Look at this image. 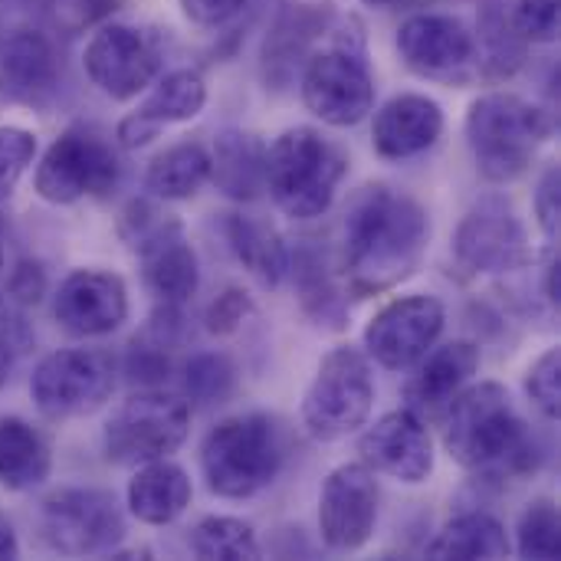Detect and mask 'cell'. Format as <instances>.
Listing matches in <instances>:
<instances>
[{
	"label": "cell",
	"mask_w": 561,
	"mask_h": 561,
	"mask_svg": "<svg viewBox=\"0 0 561 561\" xmlns=\"http://www.w3.org/2000/svg\"><path fill=\"white\" fill-rule=\"evenodd\" d=\"M0 273H3V227H0Z\"/></svg>",
	"instance_id": "7dc6e473"
},
{
	"label": "cell",
	"mask_w": 561,
	"mask_h": 561,
	"mask_svg": "<svg viewBox=\"0 0 561 561\" xmlns=\"http://www.w3.org/2000/svg\"><path fill=\"white\" fill-rule=\"evenodd\" d=\"M53 319L76 339H102L118 332L128 319L125 279L92 266L72 270L53 296Z\"/></svg>",
	"instance_id": "d6986e66"
},
{
	"label": "cell",
	"mask_w": 561,
	"mask_h": 561,
	"mask_svg": "<svg viewBox=\"0 0 561 561\" xmlns=\"http://www.w3.org/2000/svg\"><path fill=\"white\" fill-rule=\"evenodd\" d=\"M463 128L477 171L493 184H510L526 174L552 122L546 108L516 92H486L470 102Z\"/></svg>",
	"instance_id": "277c9868"
},
{
	"label": "cell",
	"mask_w": 561,
	"mask_h": 561,
	"mask_svg": "<svg viewBox=\"0 0 561 561\" xmlns=\"http://www.w3.org/2000/svg\"><path fill=\"white\" fill-rule=\"evenodd\" d=\"M378 480L365 463L335 467L319 493V536L332 552H358L378 526Z\"/></svg>",
	"instance_id": "2e32d148"
},
{
	"label": "cell",
	"mask_w": 561,
	"mask_h": 561,
	"mask_svg": "<svg viewBox=\"0 0 561 561\" xmlns=\"http://www.w3.org/2000/svg\"><path fill=\"white\" fill-rule=\"evenodd\" d=\"M122 178L112 141L92 125H69L39 158L33 191L39 201L66 207L85 197H105Z\"/></svg>",
	"instance_id": "ba28073f"
},
{
	"label": "cell",
	"mask_w": 561,
	"mask_h": 561,
	"mask_svg": "<svg viewBox=\"0 0 561 561\" xmlns=\"http://www.w3.org/2000/svg\"><path fill=\"white\" fill-rule=\"evenodd\" d=\"M404 66L424 79H460L477 59V33L454 13H414L394 39Z\"/></svg>",
	"instance_id": "e0dca14e"
},
{
	"label": "cell",
	"mask_w": 561,
	"mask_h": 561,
	"mask_svg": "<svg viewBox=\"0 0 561 561\" xmlns=\"http://www.w3.org/2000/svg\"><path fill=\"white\" fill-rule=\"evenodd\" d=\"M444 135V108L421 92H401L388 99L371 122V145L385 161H408L437 145Z\"/></svg>",
	"instance_id": "7402d4cb"
},
{
	"label": "cell",
	"mask_w": 561,
	"mask_h": 561,
	"mask_svg": "<svg viewBox=\"0 0 561 561\" xmlns=\"http://www.w3.org/2000/svg\"><path fill=\"white\" fill-rule=\"evenodd\" d=\"M526 391L533 398V404L549 417L559 421L561 414V352L549 348L546 355H539L526 375Z\"/></svg>",
	"instance_id": "74e56055"
},
{
	"label": "cell",
	"mask_w": 561,
	"mask_h": 561,
	"mask_svg": "<svg viewBox=\"0 0 561 561\" xmlns=\"http://www.w3.org/2000/svg\"><path fill=\"white\" fill-rule=\"evenodd\" d=\"M43 542L66 559L112 556L125 539V516L112 493L92 486H66L39 506Z\"/></svg>",
	"instance_id": "8fae6325"
},
{
	"label": "cell",
	"mask_w": 561,
	"mask_h": 561,
	"mask_svg": "<svg viewBox=\"0 0 561 561\" xmlns=\"http://www.w3.org/2000/svg\"><path fill=\"white\" fill-rule=\"evenodd\" d=\"M122 237L141 263L145 286L161 306L181 309L197 296L201 266L197 253L184 237V227L171 217H161L148 204H131L122 217Z\"/></svg>",
	"instance_id": "9c48e42d"
},
{
	"label": "cell",
	"mask_w": 561,
	"mask_h": 561,
	"mask_svg": "<svg viewBox=\"0 0 561 561\" xmlns=\"http://www.w3.org/2000/svg\"><path fill=\"white\" fill-rule=\"evenodd\" d=\"M516 552L536 561L561 559V519L552 500H536L526 506L516 526Z\"/></svg>",
	"instance_id": "836d02e7"
},
{
	"label": "cell",
	"mask_w": 561,
	"mask_h": 561,
	"mask_svg": "<svg viewBox=\"0 0 561 561\" xmlns=\"http://www.w3.org/2000/svg\"><path fill=\"white\" fill-rule=\"evenodd\" d=\"M559 256L552 253V260H549V266H546V299L552 302V306H559L561 299V273H559Z\"/></svg>",
	"instance_id": "f6af8a7d"
},
{
	"label": "cell",
	"mask_w": 561,
	"mask_h": 561,
	"mask_svg": "<svg viewBox=\"0 0 561 561\" xmlns=\"http://www.w3.org/2000/svg\"><path fill=\"white\" fill-rule=\"evenodd\" d=\"M207 105V82L201 72L194 69H174L168 76L158 79V85L151 89V95L118 122V145L122 148H141L151 138H158V131L164 125H181L191 122L204 112Z\"/></svg>",
	"instance_id": "44dd1931"
},
{
	"label": "cell",
	"mask_w": 561,
	"mask_h": 561,
	"mask_svg": "<svg viewBox=\"0 0 561 561\" xmlns=\"http://www.w3.org/2000/svg\"><path fill=\"white\" fill-rule=\"evenodd\" d=\"M447 309L437 296H398L365 325V352L388 371L414 368L444 335Z\"/></svg>",
	"instance_id": "5bb4252c"
},
{
	"label": "cell",
	"mask_w": 561,
	"mask_h": 561,
	"mask_svg": "<svg viewBox=\"0 0 561 561\" xmlns=\"http://www.w3.org/2000/svg\"><path fill=\"white\" fill-rule=\"evenodd\" d=\"M371 408H375V378H371L368 355L352 345L332 348L319 362L316 378L302 398V424L309 437L322 444L345 440L348 434L368 424Z\"/></svg>",
	"instance_id": "8992f818"
},
{
	"label": "cell",
	"mask_w": 561,
	"mask_h": 561,
	"mask_svg": "<svg viewBox=\"0 0 561 561\" xmlns=\"http://www.w3.org/2000/svg\"><path fill=\"white\" fill-rule=\"evenodd\" d=\"M210 181V151L201 141L164 148L145 171V187L158 201H187Z\"/></svg>",
	"instance_id": "f1b7e54d"
},
{
	"label": "cell",
	"mask_w": 561,
	"mask_h": 561,
	"mask_svg": "<svg viewBox=\"0 0 561 561\" xmlns=\"http://www.w3.org/2000/svg\"><path fill=\"white\" fill-rule=\"evenodd\" d=\"M53 473V454L46 437L23 417H0V486L10 493H30Z\"/></svg>",
	"instance_id": "484cf974"
},
{
	"label": "cell",
	"mask_w": 561,
	"mask_h": 561,
	"mask_svg": "<svg viewBox=\"0 0 561 561\" xmlns=\"http://www.w3.org/2000/svg\"><path fill=\"white\" fill-rule=\"evenodd\" d=\"M36 135L20 125H0V204L13 197L20 178L36 161Z\"/></svg>",
	"instance_id": "d590c367"
},
{
	"label": "cell",
	"mask_w": 561,
	"mask_h": 561,
	"mask_svg": "<svg viewBox=\"0 0 561 561\" xmlns=\"http://www.w3.org/2000/svg\"><path fill=\"white\" fill-rule=\"evenodd\" d=\"M322 16L309 7H296L286 16H279L276 30L266 39V79L286 85L299 62L309 59V43L316 33H322Z\"/></svg>",
	"instance_id": "4dcf8cb0"
},
{
	"label": "cell",
	"mask_w": 561,
	"mask_h": 561,
	"mask_svg": "<svg viewBox=\"0 0 561 561\" xmlns=\"http://www.w3.org/2000/svg\"><path fill=\"white\" fill-rule=\"evenodd\" d=\"M289 273L296 276V289H299V302H302L306 316L316 325L342 329L345 325V296L339 293L325 256L312 247H302L296 256L289 253Z\"/></svg>",
	"instance_id": "f546056e"
},
{
	"label": "cell",
	"mask_w": 561,
	"mask_h": 561,
	"mask_svg": "<svg viewBox=\"0 0 561 561\" xmlns=\"http://www.w3.org/2000/svg\"><path fill=\"white\" fill-rule=\"evenodd\" d=\"M171 345L164 335L158 332H145L141 339L135 335L131 345H128V355H125V375L131 385H141V388H161L171 375Z\"/></svg>",
	"instance_id": "e575fe53"
},
{
	"label": "cell",
	"mask_w": 561,
	"mask_h": 561,
	"mask_svg": "<svg viewBox=\"0 0 561 561\" xmlns=\"http://www.w3.org/2000/svg\"><path fill=\"white\" fill-rule=\"evenodd\" d=\"M82 69L102 95L128 102L158 79L161 53L145 30L131 23H105L82 49Z\"/></svg>",
	"instance_id": "4fadbf2b"
},
{
	"label": "cell",
	"mask_w": 561,
	"mask_h": 561,
	"mask_svg": "<svg viewBox=\"0 0 561 561\" xmlns=\"http://www.w3.org/2000/svg\"><path fill=\"white\" fill-rule=\"evenodd\" d=\"M250 312H253V299H250L243 289L230 286V289H224V293L210 302L204 322H207V332H210V335H230V332H237V329L250 319Z\"/></svg>",
	"instance_id": "ab89813d"
},
{
	"label": "cell",
	"mask_w": 561,
	"mask_h": 561,
	"mask_svg": "<svg viewBox=\"0 0 561 561\" xmlns=\"http://www.w3.org/2000/svg\"><path fill=\"white\" fill-rule=\"evenodd\" d=\"M348 174V158L309 125L286 128L263 161V191L293 220H316L332 204Z\"/></svg>",
	"instance_id": "3957f363"
},
{
	"label": "cell",
	"mask_w": 561,
	"mask_h": 561,
	"mask_svg": "<svg viewBox=\"0 0 561 561\" xmlns=\"http://www.w3.org/2000/svg\"><path fill=\"white\" fill-rule=\"evenodd\" d=\"M444 411V447L463 470L486 480H519L539 470V440L503 385L463 388Z\"/></svg>",
	"instance_id": "7a4b0ae2"
},
{
	"label": "cell",
	"mask_w": 561,
	"mask_h": 561,
	"mask_svg": "<svg viewBox=\"0 0 561 561\" xmlns=\"http://www.w3.org/2000/svg\"><path fill=\"white\" fill-rule=\"evenodd\" d=\"M128 513L145 526H171L191 506L194 486L184 467L164 460L141 463L128 483Z\"/></svg>",
	"instance_id": "cb8c5ba5"
},
{
	"label": "cell",
	"mask_w": 561,
	"mask_h": 561,
	"mask_svg": "<svg viewBox=\"0 0 561 561\" xmlns=\"http://www.w3.org/2000/svg\"><path fill=\"white\" fill-rule=\"evenodd\" d=\"M266 145L240 128H227L210 148V181L220 194L233 201H256L263 191Z\"/></svg>",
	"instance_id": "d4e9b609"
},
{
	"label": "cell",
	"mask_w": 561,
	"mask_h": 561,
	"mask_svg": "<svg viewBox=\"0 0 561 561\" xmlns=\"http://www.w3.org/2000/svg\"><path fill=\"white\" fill-rule=\"evenodd\" d=\"M480 345L473 342H447L440 348H431L417 365V375L408 385V401L411 411L421 414H437L444 411L480 371Z\"/></svg>",
	"instance_id": "603a6c76"
},
{
	"label": "cell",
	"mask_w": 561,
	"mask_h": 561,
	"mask_svg": "<svg viewBox=\"0 0 561 561\" xmlns=\"http://www.w3.org/2000/svg\"><path fill=\"white\" fill-rule=\"evenodd\" d=\"M184 398L187 404H224L237 388V368L224 352H201L184 365Z\"/></svg>",
	"instance_id": "d6a6232c"
},
{
	"label": "cell",
	"mask_w": 561,
	"mask_h": 561,
	"mask_svg": "<svg viewBox=\"0 0 561 561\" xmlns=\"http://www.w3.org/2000/svg\"><path fill=\"white\" fill-rule=\"evenodd\" d=\"M283 470V437L266 414H237L220 421L201 444V473L214 496L250 500Z\"/></svg>",
	"instance_id": "5b68a950"
},
{
	"label": "cell",
	"mask_w": 561,
	"mask_h": 561,
	"mask_svg": "<svg viewBox=\"0 0 561 561\" xmlns=\"http://www.w3.org/2000/svg\"><path fill=\"white\" fill-rule=\"evenodd\" d=\"M191 431V404L164 388H141L122 401L102 431L105 457L118 467H141L171 457Z\"/></svg>",
	"instance_id": "52a82bcc"
},
{
	"label": "cell",
	"mask_w": 561,
	"mask_h": 561,
	"mask_svg": "<svg viewBox=\"0 0 561 561\" xmlns=\"http://www.w3.org/2000/svg\"><path fill=\"white\" fill-rule=\"evenodd\" d=\"M191 552L207 561H253L260 559L256 529L233 516H207L191 533Z\"/></svg>",
	"instance_id": "1f68e13d"
},
{
	"label": "cell",
	"mask_w": 561,
	"mask_h": 561,
	"mask_svg": "<svg viewBox=\"0 0 561 561\" xmlns=\"http://www.w3.org/2000/svg\"><path fill=\"white\" fill-rule=\"evenodd\" d=\"M299 89L306 108L319 122L332 128H352L365 122L375 108V76L365 59L362 39H339L329 49L309 53Z\"/></svg>",
	"instance_id": "30bf717a"
},
{
	"label": "cell",
	"mask_w": 561,
	"mask_h": 561,
	"mask_svg": "<svg viewBox=\"0 0 561 561\" xmlns=\"http://www.w3.org/2000/svg\"><path fill=\"white\" fill-rule=\"evenodd\" d=\"M20 559V539L13 533V523L7 516H0V561Z\"/></svg>",
	"instance_id": "ee69618b"
},
{
	"label": "cell",
	"mask_w": 561,
	"mask_h": 561,
	"mask_svg": "<svg viewBox=\"0 0 561 561\" xmlns=\"http://www.w3.org/2000/svg\"><path fill=\"white\" fill-rule=\"evenodd\" d=\"M362 463L398 483L421 486L434 473V440L421 414L411 408L378 417L358 440Z\"/></svg>",
	"instance_id": "ffe728a7"
},
{
	"label": "cell",
	"mask_w": 561,
	"mask_h": 561,
	"mask_svg": "<svg viewBox=\"0 0 561 561\" xmlns=\"http://www.w3.org/2000/svg\"><path fill=\"white\" fill-rule=\"evenodd\" d=\"M33 348V329L23 316V306H16L7 293H0V385L10 378L13 365Z\"/></svg>",
	"instance_id": "8d00e7d4"
},
{
	"label": "cell",
	"mask_w": 561,
	"mask_h": 561,
	"mask_svg": "<svg viewBox=\"0 0 561 561\" xmlns=\"http://www.w3.org/2000/svg\"><path fill=\"white\" fill-rule=\"evenodd\" d=\"M178 7L187 23H194L201 30H220V26L233 23L237 16H243L250 0H178Z\"/></svg>",
	"instance_id": "7bdbcfd3"
},
{
	"label": "cell",
	"mask_w": 561,
	"mask_h": 561,
	"mask_svg": "<svg viewBox=\"0 0 561 561\" xmlns=\"http://www.w3.org/2000/svg\"><path fill=\"white\" fill-rule=\"evenodd\" d=\"M536 220L546 233L549 243L559 240V220H561V174L559 164H549L546 174L539 178V187H536Z\"/></svg>",
	"instance_id": "b9f144b4"
},
{
	"label": "cell",
	"mask_w": 561,
	"mask_h": 561,
	"mask_svg": "<svg viewBox=\"0 0 561 561\" xmlns=\"http://www.w3.org/2000/svg\"><path fill=\"white\" fill-rule=\"evenodd\" d=\"M431 247L424 204L398 187H362L342 224V276L355 299L381 296L417 273Z\"/></svg>",
	"instance_id": "6da1fadb"
},
{
	"label": "cell",
	"mask_w": 561,
	"mask_h": 561,
	"mask_svg": "<svg viewBox=\"0 0 561 561\" xmlns=\"http://www.w3.org/2000/svg\"><path fill=\"white\" fill-rule=\"evenodd\" d=\"M362 3H368V7H381V10H391V7H401V3H408V0H362Z\"/></svg>",
	"instance_id": "bcb514c9"
},
{
	"label": "cell",
	"mask_w": 561,
	"mask_h": 561,
	"mask_svg": "<svg viewBox=\"0 0 561 561\" xmlns=\"http://www.w3.org/2000/svg\"><path fill=\"white\" fill-rule=\"evenodd\" d=\"M227 243L263 289H276L289 276V247L270 224L233 214L227 220Z\"/></svg>",
	"instance_id": "4316f807"
},
{
	"label": "cell",
	"mask_w": 561,
	"mask_h": 561,
	"mask_svg": "<svg viewBox=\"0 0 561 561\" xmlns=\"http://www.w3.org/2000/svg\"><path fill=\"white\" fill-rule=\"evenodd\" d=\"M59 53L49 33L30 23L0 26V99L39 108L59 85Z\"/></svg>",
	"instance_id": "ac0fdd59"
},
{
	"label": "cell",
	"mask_w": 561,
	"mask_h": 561,
	"mask_svg": "<svg viewBox=\"0 0 561 561\" xmlns=\"http://www.w3.org/2000/svg\"><path fill=\"white\" fill-rule=\"evenodd\" d=\"M510 26L519 39L556 43L559 39V0H519Z\"/></svg>",
	"instance_id": "f35d334b"
},
{
	"label": "cell",
	"mask_w": 561,
	"mask_h": 561,
	"mask_svg": "<svg viewBox=\"0 0 561 561\" xmlns=\"http://www.w3.org/2000/svg\"><path fill=\"white\" fill-rule=\"evenodd\" d=\"M115 391V362L99 348H59L30 375V398L46 421L95 414Z\"/></svg>",
	"instance_id": "7c38bea8"
},
{
	"label": "cell",
	"mask_w": 561,
	"mask_h": 561,
	"mask_svg": "<svg viewBox=\"0 0 561 561\" xmlns=\"http://www.w3.org/2000/svg\"><path fill=\"white\" fill-rule=\"evenodd\" d=\"M513 552L506 526L490 516V513H463L450 519L437 539L427 546L431 559H454V561H493L506 559Z\"/></svg>",
	"instance_id": "83f0119b"
},
{
	"label": "cell",
	"mask_w": 561,
	"mask_h": 561,
	"mask_svg": "<svg viewBox=\"0 0 561 561\" xmlns=\"http://www.w3.org/2000/svg\"><path fill=\"white\" fill-rule=\"evenodd\" d=\"M46 286H49V279H46V270H43V263L39 260H16L13 263V270L7 273V296L16 302V306H36L43 296H46Z\"/></svg>",
	"instance_id": "60d3db41"
},
{
	"label": "cell",
	"mask_w": 561,
	"mask_h": 561,
	"mask_svg": "<svg viewBox=\"0 0 561 561\" xmlns=\"http://www.w3.org/2000/svg\"><path fill=\"white\" fill-rule=\"evenodd\" d=\"M454 256L477 276L519 270L529 260V240L513 204L500 194L480 197L454 233Z\"/></svg>",
	"instance_id": "9a60e30c"
}]
</instances>
